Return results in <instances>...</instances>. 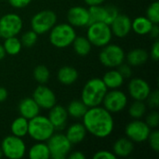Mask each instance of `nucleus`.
Masks as SVG:
<instances>
[{
  "mask_svg": "<svg viewBox=\"0 0 159 159\" xmlns=\"http://www.w3.org/2000/svg\"><path fill=\"white\" fill-rule=\"evenodd\" d=\"M153 24L147 17L140 16L131 20V30L139 35H145L149 34Z\"/></svg>",
  "mask_w": 159,
  "mask_h": 159,
  "instance_id": "nucleus-24",
  "label": "nucleus"
},
{
  "mask_svg": "<svg viewBox=\"0 0 159 159\" xmlns=\"http://www.w3.org/2000/svg\"><path fill=\"white\" fill-rule=\"evenodd\" d=\"M7 90L3 88V87H0V102H3L7 100Z\"/></svg>",
  "mask_w": 159,
  "mask_h": 159,
  "instance_id": "nucleus-45",
  "label": "nucleus"
},
{
  "mask_svg": "<svg viewBox=\"0 0 159 159\" xmlns=\"http://www.w3.org/2000/svg\"><path fill=\"white\" fill-rule=\"evenodd\" d=\"M117 71L124 77V79L129 78L131 76V75H132V71H131L130 65L129 64H125L124 62L121 63L119 66H117Z\"/></svg>",
  "mask_w": 159,
  "mask_h": 159,
  "instance_id": "nucleus-39",
  "label": "nucleus"
},
{
  "mask_svg": "<svg viewBox=\"0 0 159 159\" xmlns=\"http://www.w3.org/2000/svg\"><path fill=\"white\" fill-rule=\"evenodd\" d=\"M68 157L70 159H85L86 156L80 151H75V152H73L72 154L68 155Z\"/></svg>",
  "mask_w": 159,
  "mask_h": 159,
  "instance_id": "nucleus-44",
  "label": "nucleus"
},
{
  "mask_svg": "<svg viewBox=\"0 0 159 159\" xmlns=\"http://www.w3.org/2000/svg\"><path fill=\"white\" fill-rule=\"evenodd\" d=\"M152 38H155V39H157L159 36V27L158 24H153L149 34H148Z\"/></svg>",
  "mask_w": 159,
  "mask_h": 159,
  "instance_id": "nucleus-43",
  "label": "nucleus"
},
{
  "mask_svg": "<svg viewBox=\"0 0 159 159\" xmlns=\"http://www.w3.org/2000/svg\"><path fill=\"white\" fill-rule=\"evenodd\" d=\"M146 17L154 23L158 24L159 22V3L158 0L153 2L146 10Z\"/></svg>",
  "mask_w": 159,
  "mask_h": 159,
  "instance_id": "nucleus-34",
  "label": "nucleus"
},
{
  "mask_svg": "<svg viewBox=\"0 0 159 159\" xmlns=\"http://www.w3.org/2000/svg\"><path fill=\"white\" fill-rule=\"evenodd\" d=\"M87 135V129L81 123H75L71 125L65 133L66 138L72 144H77L84 141Z\"/></svg>",
  "mask_w": 159,
  "mask_h": 159,
  "instance_id": "nucleus-19",
  "label": "nucleus"
},
{
  "mask_svg": "<svg viewBox=\"0 0 159 159\" xmlns=\"http://www.w3.org/2000/svg\"><path fill=\"white\" fill-rule=\"evenodd\" d=\"M6 56V51L4 49V47L3 45H0V61H2Z\"/></svg>",
  "mask_w": 159,
  "mask_h": 159,
  "instance_id": "nucleus-47",
  "label": "nucleus"
},
{
  "mask_svg": "<svg viewBox=\"0 0 159 159\" xmlns=\"http://www.w3.org/2000/svg\"><path fill=\"white\" fill-rule=\"evenodd\" d=\"M110 28L112 34L116 37H125L131 31V20L129 16L119 13L114 21L110 24Z\"/></svg>",
  "mask_w": 159,
  "mask_h": 159,
  "instance_id": "nucleus-16",
  "label": "nucleus"
},
{
  "mask_svg": "<svg viewBox=\"0 0 159 159\" xmlns=\"http://www.w3.org/2000/svg\"><path fill=\"white\" fill-rule=\"evenodd\" d=\"M57 22V15L54 11L45 9L34 14L31 20L32 30L37 34H45L49 32Z\"/></svg>",
  "mask_w": 159,
  "mask_h": 159,
  "instance_id": "nucleus-8",
  "label": "nucleus"
},
{
  "mask_svg": "<svg viewBox=\"0 0 159 159\" xmlns=\"http://www.w3.org/2000/svg\"><path fill=\"white\" fill-rule=\"evenodd\" d=\"M76 37L75 27L69 23L55 24L49 31V41L58 48H64L72 45Z\"/></svg>",
  "mask_w": 159,
  "mask_h": 159,
  "instance_id": "nucleus-4",
  "label": "nucleus"
},
{
  "mask_svg": "<svg viewBox=\"0 0 159 159\" xmlns=\"http://www.w3.org/2000/svg\"><path fill=\"white\" fill-rule=\"evenodd\" d=\"M108 91L107 87L100 78L89 79L83 87L81 92V101L89 108L102 104L103 98Z\"/></svg>",
  "mask_w": 159,
  "mask_h": 159,
  "instance_id": "nucleus-2",
  "label": "nucleus"
},
{
  "mask_svg": "<svg viewBox=\"0 0 159 159\" xmlns=\"http://www.w3.org/2000/svg\"><path fill=\"white\" fill-rule=\"evenodd\" d=\"M37 37H38V34L34 31L30 30V31H26L25 33H23L22 35H21V38L20 40L21 42L22 47H24V48H32L36 43Z\"/></svg>",
  "mask_w": 159,
  "mask_h": 159,
  "instance_id": "nucleus-33",
  "label": "nucleus"
},
{
  "mask_svg": "<svg viewBox=\"0 0 159 159\" xmlns=\"http://www.w3.org/2000/svg\"><path fill=\"white\" fill-rule=\"evenodd\" d=\"M3 47L6 51V54L11 55V56L19 54L22 48L21 42L17 36H10V37L5 38Z\"/></svg>",
  "mask_w": 159,
  "mask_h": 159,
  "instance_id": "nucleus-29",
  "label": "nucleus"
},
{
  "mask_svg": "<svg viewBox=\"0 0 159 159\" xmlns=\"http://www.w3.org/2000/svg\"><path fill=\"white\" fill-rule=\"evenodd\" d=\"M47 142L50 153V158L64 159L68 157L72 148V143L66 138L65 134L54 132Z\"/></svg>",
  "mask_w": 159,
  "mask_h": 159,
  "instance_id": "nucleus-7",
  "label": "nucleus"
},
{
  "mask_svg": "<svg viewBox=\"0 0 159 159\" xmlns=\"http://www.w3.org/2000/svg\"><path fill=\"white\" fill-rule=\"evenodd\" d=\"M149 58V54L143 48H134L130 50L125 57L128 64L130 66H140L144 64Z\"/></svg>",
  "mask_w": 159,
  "mask_h": 159,
  "instance_id": "nucleus-22",
  "label": "nucleus"
},
{
  "mask_svg": "<svg viewBox=\"0 0 159 159\" xmlns=\"http://www.w3.org/2000/svg\"><path fill=\"white\" fill-rule=\"evenodd\" d=\"M134 149L133 142L129 138H120L113 145V153L116 157H129Z\"/></svg>",
  "mask_w": 159,
  "mask_h": 159,
  "instance_id": "nucleus-20",
  "label": "nucleus"
},
{
  "mask_svg": "<svg viewBox=\"0 0 159 159\" xmlns=\"http://www.w3.org/2000/svg\"><path fill=\"white\" fill-rule=\"evenodd\" d=\"M150 55H151L152 59L155 61H157L159 60V42L157 39L155 41V43L152 46V49H151Z\"/></svg>",
  "mask_w": 159,
  "mask_h": 159,
  "instance_id": "nucleus-42",
  "label": "nucleus"
},
{
  "mask_svg": "<svg viewBox=\"0 0 159 159\" xmlns=\"http://www.w3.org/2000/svg\"><path fill=\"white\" fill-rule=\"evenodd\" d=\"M147 100V103L151 108H157L159 104V92L157 89L151 91L148 95V97L146 98Z\"/></svg>",
  "mask_w": 159,
  "mask_h": 159,
  "instance_id": "nucleus-38",
  "label": "nucleus"
},
{
  "mask_svg": "<svg viewBox=\"0 0 159 159\" xmlns=\"http://www.w3.org/2000/svg\"><path fill=\"white\" fill-rule=\"evenodd\" d=\"M57 77L61 84L70 86L77 80L78 73L76 69L72 66H63L58 71Z\"/></svg>",
  "mask_w": 159,
  "mask_h": 159,
  "instance_id": "nucleus-21",
  "label": "nucleus"
},
{
  "mask_svg": "<svg viewBox=\"0 0 159 159\" xmlns=\"http://www.w3.org/2000/svg\"><path fill=\"white\" fill-rule=\"evenodd\" d=\"M28 119L21 116L15 118L10 125V130L12 135L20 138L25 137L28 134Z\"/></svg>",
  "mask_w": 159,
  "mask_h": 159,
  "instance_id": "nucleus-27",
  "label": "nucleus"
},
{
  "mask_svg": "<svg viewBox=\"0 0 159 159\" xmlns=\"http://www.w3.org/2000/svg\"><path fill=\"white\" fill-rule=\"evenodd\" d=\"M33 99L38 104L40 109L45 110H49L57 102L56 95L53 90L47 86H44V84L39 85L34 89L33 92Z\"/></svg>",
  "mask_w": 159,
  "mask_h": 159,
  "instance_id": "nucleus-13",
  "label": "nucleus"
},
{
  "mask_svg": "<svg viewBox=\"0 0 159 159\" xmlns=\"http://www.w3.org/2000/svg\"><path fill=\"white\" fill-rule=\"evenodd\" d=\"M34 80L39 84H46L50 76L49 70L45 65H38L34 68L33 73Z\"/></svg>",
  "mask_w": 159,
  "mask_h": 159,
  "instance_id": "nucleus-32",
  "label": "nucleus"
},
{
  "mask_svg": "<svg viewBox=\"0 0 159 159\" xmlns=\"http://www.w3.org/2000/svg\"><path fill=\"white\" fill-rule=\"evenodd\" d=\"M82 118L87 132L94 137L104 139L110 136L114 130L115 121L112 114L100 105L89 107Z\"/></svg>",
  "mask_w": 159,
  "mask_h": 159,
  "instance_id": "nucleus-1",
  "label": "nucleus"
},
{
  "mask_svg": "<svg viewBox=\"0 0 159 159\" xmlns=\"http://www.w3.org/2000/svg\"><path fill=\"white\" fill-rule=\"evenodd\" d=\"M146 113V105L143 101H134L129 109V116L134 119H141Z\"/></svg>",
  "mask_w": 159,
  "mask_h": 159,
  "instance_id": "nucleus-31",
  "label": "nucleus"
},
{
  "mask_svg": "<svg viewBox=\"0 0 159 159\" xmlns=\"http://www.w3.org/2000/svg\"><path fill=\"white\" fill-rule=\"evenodd\" d=\"M102 103L111 114L119 113L126 108L128 104V97L123 91L118 90L117 89H112L106 92Z\"/></svg>",
  "mask_w": 159,
  "mask_h": 159,
  "instance_id": "nucleus-11",
  "label": "nucleus"
},
{
  "mask_svg": "<svg viewBox=\"0 0 159 159\" xmlns=\"http://www.w3.org/2000/svg\"><path fill=\"white\" fill-rule=\"evenodd\" d=\"M88 109L89 107L81 100L72 101L66 108L68 116L74 118H82L86 114V112L88 111Z\"/></svg>",
  "mask_w": 159,
  "mask_h": 159,
  "instance_id": "nucleus-28",
  "label": "nucleus"
},
{
  "mask_svg": "<svg viewBox=\"0 0 159 159\" xmlns=\"http://www.w3.org/2000/svg\"><path fill=\"white\" fill-rule=\"evenodd\" d=\"M125 51L124 49L116 44H108L102 47L100 52L99 59L102 65L108 68H115L119 66L125 61Z\"/></svg>",
  "mask_w": 159,
  "mask_h": 159,
  "instance_id": "nucleus-6",
  "label": "nucleus"
},
{
  "mask_svg": "<svg viewBox=\"0 0 159 159\" xmlns=\"http://www.w3.org/2000/svg\"><path fill=\"white\" fill-rule=\"evenodd\" d=\"M112 36L113 34L110 25L104 22H94L88 26L86 37L92 46L102 48L110 43Z\"/></svg>",
  "mask_w": 159,
  "mask_h": 159,
  "instance_id": "nucleus-5",
  "label": "nucleus"
},
{
  "mask_svg": "<svg viewBox=\"0 0 159 159\" xmlns=\"http://www.w3.org/2000/svg\"><path fill=\"white\" fill-rule=\"evenodd\" d=\"M88 9H89V24L94 23V22H104L105 7L102 5L89 6V8Z\"/></svg>",
  "mask_w": 159,
  "mask_h": 159,
  "instance_id": "nucleus-30",
  "label": "nucleus"
},
{
  "mask_svg": "<svg viewBox=\"0 0 159 159\" xmlns=\"http://www.w3.org/2000/svg\"><path fill=\"white\" fill-rule=\"evenodd\" d=\"M94 159H116V155L113 152L110 151H106V150H101L98 151L94 156Z\"/></svg>",
  "mask_w": 159,
  "mask_h": 159,
  "instance_id": "nucleus-40",
  "label": "nucleus"
},
{
  "mask_svg": "<svg viewBox=\"0 0 159 159\" xmlns=\"http://www.w3.org/2000/svg\"><path fill=\"white\" fill-rule=\"evenodd\" d=\"M22 29V20L16 13H7L0 18V37L17 36Z\"/></svg>",
  "mask_w": 159,
  "mask_h": 159,
  "instance_id": "nucleus-10",
  "label": "nucleus"
},
{
  "mask_svg": "<svg viewBox=\"0 0 159 159\" xmlns=\"http://www.w3.org/2000/svg\"><path fill=\"white\" fill-rule=\"evenodd\" d=\"M105 0H85L86 4L89 6H96V5H102Z\"/></svg>",
  "mask_w": 159,
  "mask_h": 159,
  "instance_id": "nucleus-46",
  "label": "nucleus"
},
{
  "mask_svg": "<svg viewBox=\"0 0 159 159\" xmlns=\"http://www.w3.org/2000/svg\"><path fill=\"white\" fill-rule=\"evenodd\" d=\"M3 157V153H2V150H1V148H0V158Z\"/></svg>",
  "mask_w": 159,
  "mask_h": 159,
  "instance_id": "nucleus-48",
  "label": "nucleus"
},
{
  "mask_svg": "<svg viewBox=\"0 0 159 159\" xmlns=\"http://www.w3.org/2000/svg\"><path fill=\"white\" fill-rule=\"evenodd\" d=\"M119 14V10L116 7L109 5L105 7V20H104V23L110 25L114 20L117 17V15Z\"/></svg>",
  "mask_w": 159,
  "mask_h": 159,
  "instance_id": "nucleus-35",
  "label": "nucleus"
},
{
  "mask_svg": "<svg viewBox=\"0 0 159 159\" xmlns=\"http://www.w3.org/2000/svg\"><path fill=\"white\" fill-rule=\"evenodd\" d=\"M147 141L149 142L150 147L155 151L158 152L159 151V132L158 130H154L151 131Z\"/></svg>",
  "mask_w": 159,
  "mask_h": 159,
  "instance_id": "nucleus-36",
  "label": "nucleus"
},
{
  "mask_svg": "<svg viewBox=\"0 0 159 159\" xmlns=\"http://www.w3.org/2000/svg\"><path fill=\"white\" fill-rule=\"evenodd\" d=\"M107 89H119L124 83V77L117 70H110L106 72L102 79Z\"/></svg>",
  "mask_w": 159,
  "mask_h": 159,
  "instance_id": "nucleus-23",
  "label": "nucleus"
},
{
  "mask_svg": "<svg viewBox=\"0 0 159 159\" xmlns=\"http://www.w3.org/2000/svg\"><path fill=\"white\" fill-rule=\"evenodd\" d=\"M151 129L149 126L144 121L140 119H134L129 122L125 129L127 138L133 143H143L147 141Z\"/></svg>",
  "mask_w": 159,
  "mask_h": 159,
  "instance_id": "nucleus-12",
  "label": "nucleus"
},
{
  "mask_svg": "<svg viewBox=\"0 0 159 159\" xmlns=\"http://www.w3.org/2000/svg\"><path fill=\"white\" fill-rule=\"evenodd\" d=\"M145 123L149 126L150 129H156L159 125V114L157 111L151 112L147 116Z\"/></svg>",
  "mask_w": 159,
  "mask_h": 159,
  "instance_id": "nucleus-37",
  "label": "nucleus"
},
{
  "mask_svg": "<svg viewBox=\"0 0 159 159\" xmlns=\"http://www.w3.org/2000/svg\"><path fill=\"white\" fill-rule=\"evenodd\" d=\"M0 148L3 156L9 159L22 158L26 152V145L22 138L14 135L5 137L1 143Z\"/></svg>",
  "mask_w": 159,
  "mask_h": 159,
  "instance_id": "nucleus-9",
  "label": "nucleus"
},
{
  "mask_svg": "<svg viewBox=\"0 0 159 159\" xmlns=\"http://www.w3.org/2000/svg\"><path fill=\"white\" fill-rule=\"evenodd\" d=\"M7 1L9 5L15 8H23L32 2V0H7Z\"/></svg>",
  "mask_w": 159,
  "mask_h": 159,
  "instance_id": "nucleus-41",
  "label": "nucleus"
},
{
  "mask_svg": "<svg viewBox=\"0 0 159 159\" xmlns=\"http://www.w3.org/2000/svg\"><path fill=\"white\" fill-rule=\"evenodd\" d=\"M67 20L73 27L80 28L88 26L89 24V9L81 6L71 7L67 12Z\"/></svg>",
  "mask_w": 159,
  "mask_h": 159,
  "instance_id": "nucleus-15",
  "label": "nucleus"
},
{
  "mask_svg": "<svg viewBox=\"0 0 159 159\" xmlns=\"http://www.w3.org/2000/svg\"><path fill=\"white\" fill-rule=\"evenodd\" d=\"M19 112L20 115L26 119H31L40 113V107L35 102V101L33 98H24L20 101L19 104Z\"/></svg>",
  "mask_w": 159,
  "mask_h": 159,
  "instance_id": "nucleus-18",
  "label": "nucleus"
},
{
  "mask_svg": "<svg viewBox=\"0 0 159 159\" xmlns=\"http://www.w3.org/2000/svg\"><path fill=\"white\" fill-rule=\"evenodd\" d=\"M128 90L130 97L134 101H145L151 92V88L149 84L142 78L136 77L129 81L128 86Z\"/></svg>",
  "mask_w": 159,
  "mask_h": 159,
  "instance_id": "nucleus-14",
  "label": "nucleus"
},
{
  "mask_svg": "<svg viewBox=\"0 0 159 159\" xmlns=\"http://www.w3.org/2000/svg\"><path fill=\"white\" fill-rule=\"evenodd\" d=\"M68 113L66 108L61 105L55 104L49 109V114L48 118L53 125L55 130H61L65 128L68 119Z\"/></svg>",
  "mask_w": 159,
  "mask_h": 159,
  "instance_id": "nucleus-17",
  "label": "nucleus"
},
{
  "mask_svg": "<svg viewBox=\"0 0 159 159\" xmlns=\"http://www.w3.org/2000/svg\"><path fill=\"white\" fill-rule=\"evenodd\" d=\"M55 132V129L47 116H36L28 121V134L35 142H47Z\"/></svg>",
  "mask_w": 159,
  "mask_h": 159,
  "instance_id": "nucleus-3",
  "label": "nucleus"
},
{
  "mask_svg": "<svg viewBox=\"0 0 159 159\" xmlns=\"http://www.w3.org/2000/svg\"><path fill=\"white\" fill-rule=\"evenodd\" d=\"M28 157L31 159L50 158L49 149L45 142H37L28 151Z\"/></svg>",
  "mask_w": 159,
  "mask_h": 159,
  "instance_id": "nucleus-25",
  "label": "nucleus"
},
{
  "mask_svg": "<svg viewBox=\"0 0 159 159\" xmlns=\"http://www.w3.org/2000/svg\"><path fill=\"white\" fill-rule=\"evenodd\" d=\"M72 45L75 52L81 57H85L89 55L92 48L91 43L85 36H76L73 41Z\"/></svg>",
  "mask_w": 159,
  "mask_h": 159,
  "instance_id": "nucleus-26",
  "label": "nucleus"
}]
</instances>
